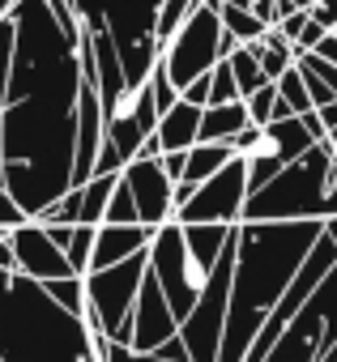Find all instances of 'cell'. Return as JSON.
Wrapping results in <instances>:
<instances>
[{
  "label": "cell",
  "mask_w": 337,
  "mask_h": 362,
  "mask_svg": "<svg viewBox=\"0 0 337 362\" xmlns=\"http://www.w3.org/2000/svg\"><path fill=\"white\" fill-rule=\"evenodd\" d=\"M210 90H214V81H210V73H205V77H197L193 86H184L180 98H184V103H197V107H210Z\"/></svg>",
  "instance_id": "38"
},
{
  "label": "cell",
  "mask_w": 337,
  "mask_h": 362,
  "mask_svg": "<svg viewBox=\"0 0 337 362\" xmlns=\"http://www.w3.org/2000/svg\"><path fill=\"white\" fill-rule=\"evenodd\" d=\"M248 124H252V115H248V103H244V98H235V103H214V107L201 111V141H222V145H231Z\"/></svg>",
  "instance_id": "18"
},
{
  "label": "cell",
  "mask_w": 337,
  "mask_h": 362,
  "mask_svg": "<svg viewBox=\"0 0 337 362\" xmlns=\"http://www.w3.org/2000/svg\"><path fill=\"white\" fill-rule=\"evenodd\" d=\"M252 52H256V60H261V69H265V77L269 81H278L282 73H290L295 69V60H299V47L278 30V26H269L256 43H248Z\"/></svg>",
  "instance_id": "19"
},
{
  "label": "cell",
  "mask_w": 337,
  "mask_h": 362,
  "mask_svg": "<svg viewBox=\"0 0 337 362\" xmlns=\"http://www.w3.org/2000/svg\"><path fill=\"white\" fill-rule=\"evenodd\" d=\"M94 239H98V226H86V222H77L73 226V243L64 247V256H69V264H73V273H90V260H94Z\"/></svg>",
  "instance_id": "28"
},
{
  "label": "cell",
  "mask_w": 337,
  "mask_h": 362,
  "mask_svg": "<svg viewBox=\"0 0 337 362\" xmlns=\"http://www.w3.org/2000/svg\"><path fill=\"white\" fill-rule=\"evenodd\" d=\"M316 115H320L324 132H333V128H337V103H324V107H316Z\"/></svg>",
  "instance_id": "45"
},
{
  "label": "cell",
  "mask_w": 337,
  "mask_h": 362,
  "mask_svg": "<svg viewBox=\"0 0 337 362\" xmlns=\"http://www.w3.org/2000/svg\"><path fill=\"white\" fill-rule=\"evenodd\" d=\"M227 64H231V73H235V81H239V94L248 98V94H256L269 77H265V69H261V60H256V52L248 47V43H239L231 56H227Z\"/></svg>",
  "instance_id": "25"
},
{
  "label": "cell",
  "mask_w": 337,
  "mask_h": 362,
  "mask_svg": "<svg viewBox=\"0 0 337 362\" xmlns=\"http://www.w3.org/2000/svg\"><path fill=\"white\" fill-rule=\"evenodd\" d=\"M13 9H18V0H0V22H5V18H9Z\"/></svg>",
  "instance_id": "46"
},
{
  "label": "cell",
  "mask_w": 337,
  "mask_h": 362,
  "mask_svg": "<svg viewBox=\"0 0 337 362\" xmlns=\"http://www.w3.org/2000/svg\"><path fill=\"white\" fill-rule=\"evenodd\" d=\"M324 235H329V239L337 243V218H329V222H324Z\"/></svg>",
  "instance_id": "47"
},
{
  "label": "cell",
  "mask_w": 337,
  "mask_h": 362,
  "mask_svg": "<svg viewBox=\"0 0 337 362\" xmlns=\"http://www.w3.org/2000/svg\"><path fill=\"white\" fill-rule=\"evenodd\" d=\"M252 188H248V162L235 153L214 179L197 184V192L188 197V205H180V222H210V226H239L244 222V205H248Z\"/></svg>",
  "instance_id": "10"
},
{
  "label": "cell",
  "mask_w": 337,
  "mask_h": 362,
  "mask_svg": "<svg viewBox=\"0 0 337 362\" xmlns=\"http://www.w3.org/2000/svg\"><path fill=\"white\" fill-rule=\"evenodd\" d=\"M158 115H162V111H158V98H154L149 81L137 86V90H128V94L107 111V132H103V149H98L94 175H98V170L120 175V170L141 153L145 136L158 132Z\"/></svg>",
  "instance_id": "8"
},
{
  "label": "cell",
  "mask_w": 337,
  "mask_h": 362,
  "mask_svg": "<svg viewBox=\"0 0 337 362\" xmlns=\"http://www.w3.org/2000/svg\"><path fill=\"white\" fill-rule=\"evenodd\" d=\"M278 94L290 103V111H295V115L316 111V107H312V94H307V81H303V73H299V64H295L290 73H282V77H278Z\"/></svg>",
  "instance_id": "30"
},
{
  "label": "cell",
  "mask_w": 337,
  "mask_h": 362,
  "mask_svg": "<svg viewBox=\"0 0 337 362\" xmlns=\"http://www.w3.org/2000/svg\"><path fill=\"white\" fill-rule=\"evenodd\" d=\"M154 354H158V358H166V362H193V358H188V345H184V337H171V341H162Z\"/></svg>",
  "instance_id": "40"
},
{
  "label": "cell",
  "mask_w": 337,
  "mask_h": 362,
  "mask_svg": "<svg viewBox=\"0 0 337 362\" xmlns=\"http://www.w3.org/2000/svg\"><path fill=\"white\" fill-rule=\"evenodd\" d=\"M201 5V0H162L158 5V18H154V39L162 43V52H166V43L176 39V30L193 18V9Z\"/></svg>",
  "instance_id": "24"
},
{
  "label": "cell",
  "mask_w": 337,
  "mask_h": 362,
  "mask_svg": "<svg viewBox=\"0 0 337 362\" xmlns=\"http://www.w3.org/2000/svg\"><path fill=\"white\" fill-rule=\"evenodd\" d=\"M13 43H18V26L13 18L0 22V115H5L9 103V77H13Z\"/></svg>",
  "instance_id": "29"
},
{
  "label": "cell",
  "mask_w": 337,
  "mask_h": 362,
  "mask_svg": "<svg viewBox=\"0 0 337 362\" xmlns=\"http://www.w3.org/2000/svg\"><path fill=\"white\" fill-rule=\"evenodd\" d=\"M329 145H333V153H337V128H333V132H329Z\"/></svg>",
  "instance_id": "50"
},
{
  "label": "cell",
  "mask_w": 337,
  "mask_h": 362,
  "mask_svg": "<svg viewBox=\"0 0 337 362\" xmlns=\"http://www.w3.org/2000/svg\"><path fill=\"white\" fill-rule=\"evenodd\" d=\"M244 103H248V115H252V124H261V128H265V124H273V119H286V115H295V111H290V103L278 94V81H265V86H261L256 94H248Z\"/></svg>",
  "instance_id": "22"
},
{
  "label": "cell",
  "mask_w": 337,
  "mask_h": 362,
  "mask_svg": "<svg viewBox=\"0 0 337 362\" xmlns=\"http://www.w3.org/2000/svg\"><path fill=\"white\" fill-rule=\"evenodd\" d=\"M218 13H222V26L235 43H256L269 26L252 13V9H239V5H227V0H218Z\"/></svg>",
  "instance_id": "23"
},
{
  "label": "cell",
  "mask_w": 337,
  "mask_h": 362,
  "mask_svg": "<svg viewBox=\"0 0 337 362\" xmlns=\"http://www.w3.org/2000/svg\"><path fill=\"white\" fill-rule=\"evenodd\" d=\"M0 269H5V273H18V256H13V243H9V239L0 243Z\"/></svg>",
  "instance_id": "44"
},
{
  "label": "cell",
  "mask_w": 337,
  "mask_h": 362,
  "mask_svg": "<svg viewBox=\"0 0 337 362\" xmlns=\"http://www.w3.org/2000/svg\"><path fill=\"white\" fill-rule=\"evenodd\" d=\"M324 35H329V30H324V26H320V22H316V18H312V22H307V26H303V35H299V39H295V47H299V52H316V47H320V39H324Z\"/></svg>",
  "instance_id": "39"
},
{
  "label": "cell",
  "mask_w": 337,
  "mask_h": 362,
  "mask_svg": "<svg viewBox=\"0 0 337 362\" xmlns=\"http://www.w3.org/2000/svg\"><path fill=\"white\" fill-rule=\"evenodd\" d=\"M201 5H205V0H201Z\"/></svg>",
  "instance_id": "51"
},
{
  "label": "cell",
  "mask_w": 337,
  "mask_h": 362,
  "mask_svg": "<svg viewBox=\"0 0 337 362\" xmlns=\"http://www.w3.org/2000/svg\"><path fill=\"white\" fill-rule=\"evenodd\" d=\"M73 5H77V18L86 30L107 26L115 47L124 52L154 35V18H158L162 0H73Z\"/></svg>",
  "instance_id": "11"
},
{
  "label": "cell",
  "mask_w": 337,
  "mask_h": 362,
  "mask_svg": "<svg viewBox=\"0 0 337 362\" xmlns=\"http://www.w3.org/2000/svg\"><path fill=\"white\" fill-rule=\"evenodd\" d=\"M201 111L197 103H176L171 111L158 115V141H162V153H176V149H193L201 141Z\"/></svg>",
  "instance_id": "16"
},
{
  "label": "cell",
  "mask_w": 337,
  "mask_h": 362,
  "mask_svg": "<svg viewBox=\"0 0 337 362\" xmlns=\"http://www.w3.org/2000/svg\"><path fill=\"white\" fill-rule=\"evenodd\" d=\"M231 273H235V243L210 273V286L201 290L197 307L180 324V337L193 362H218L222 354V332H227V311H231Z\"/></svg>",
  "instance_id": "9"
},
{
  "label": "cell",
  "mask_w": 337,
  "mask_h": 362,
  "mask_svg": "<svg viewBox=\"0 0 337 362\" xmlns=\"http://www.w3.org/2000/svg\"><path fill=\"white\" fill-rule=\"evenodd\" d=\"M337 218V153L316 141L303 158L286 162L278 179L248 197L244 222H329Z\"/></svg>",
  "instance_id": "3"
},
{
  "label": "cell",
  "mask_w": 337,
  "mask_h": 362,
  "mask_svg": "<svg viewBox=\"0 0 337 362\" xmlns=\"http://www.w3.org/2000/svg\"><path fill=\"white\" fill-rule=\"evenodd\" d=\"M333 345H337V264L324 273V281L312 290L299 315L282 328L265 362H324Z\"/></svg>",
  "instance_id": "6"
},
{
  "label": "cell",
  "mask_w": 337,
  "mask_h": 362,
  "mask_svg": "<svg viewBox=\"0 0 337 362\" xmlns=\"http://www.w3.org/2000/svg\"><path fill=\"white\" fill-rule=\"evenodd\" d=\"M320 136L303 124V115H286V119H273V124H265V145L282 158V162H295V158H303L312 145H316Z\"/></svg>",
  "instance_id": "17"
},
{
  "label": "cell",
  "mask_w": 337,
  "mask_h": 362,
  "mask_svg": "<svg viewBox=\"0 0 337 362\" xmlns=\"http://www.w3.org/2000/svg\"><path fill=\"white\" fill-rule=\"evenodd\" d=\"M307 22H312V9H295V13H286V18L278 22V30H282V35L295 43V39L303 35V26H307Z\"/></svg>",
  "instance_id": "37"
},
{
  "label": "cell",
  "mask_w": 337,
  "mask_h": 362,
  "mask_svg": "<svg viewBox=\"0 0 337 362\" xmlns=\"http://www.w3.org/2000/svg\"><path fill=\"white\" fill-rule=\"evenodd\" d=\"M0 362H98L86 315L64 311L43 281L0 269Z\"/></svg>",
  "instance_id": "2"
},
{
  "label": "cell",
  "mask_w": 337,
  "mask_h": 362,
  "mask_svg": "<svg viewBox=\"0 0 337 362\" xmlns=\"http://www.w3.org/2000/svg\"><path fill=\"white\" fill-rule=\"evenodd\" d=\"M162 170H166V175H171L176 184H180V179H184V170H188V149H176V153H162Z\"/></svg>",
  "instance_id": "41"
},
{
  "label": "cell",
  "mask_w": 337,
  "mask_h": 362,
  "mask_svg": "<svg viewBox=\"0 0 337 362\" xmlns=\"http://www.w3.org/2000/svg\"><path fill=\"white\" fill-rule=\"evenodd\" d=\"M145 273H149V252L86 273V324H90V332L128 345L132 307H137V294L145 286Z\"/></svg>",
  "instance_id": "4"
},
{
  "label": "cell",
  "mask_w": 337,
  "mask_h": 362,
  "mask_svg": "<svg viewBox=\"0 0 337 362\" xmlns=\"http://www.w3.org/2000/svg\"><path fill=\"white\" fill-rule=\"evenodd\" d=\"M244 162H248V188H252V192H261V188L269 184V179H278V170L286 166V162H282V158H278L265 141H261V149H252Z\"/></svg>",
  "instance_id": "27"
},
{
  "label": "cell",
  "mask_w": 337,
  "mask_h": 362,
  "mask_svg": "<svg viewBox=\"0 0 337 362\" xmlns=\"http://www.w3.org/2000/svg\"><path fill=\"white\" fill-rule=\"evenodd\" d=\"M149 273L158 277L166 303H171V311H176L180 324H184V315L197 307L201 290L210 286V273H205V269L197 264V256L188 252V239H184V222H180V218L154 230V243H149Z\"/></svg>",
  "instance_id": "7"
},
{
  "label": "cell",
  "mask_w": 337,
  "mask_h": 362,
  "mask_svg": "<svg viewBox=\"0 0 337 362\" xmlns=\"http://www.w3.org/2000/svg\"><path fill=\"white\" fill-rule=\"evenodd\" d=\"M115 184H120V175H111V170H98V175H90L81 184V222L86 226H103L107 222V201H111Z\"/></svg>",
  "instance_id": "21"
},
{
  "label": "cell",
  "mask_w": 337,
  "mask_h": 362,
  "mask_svg": "<svg viewBox=\"0 0 337 362\" xmlns=\"http://www.w3.org/2000/svg\"><path fill=\"white\" fill-rule=\"evenodd\" d=\"M124 184L137 201V214H141V226H166L176 222V179L162 170V158H132L124 170Z\"/></svg>",
  "instance_id": "12"
},
{
  "label": "cell",
  "mask_w": 337,
  "mask_h": 362,
  "mask_svg": "<svg viewBox=\"0 0 337 362\" xmlns=\"http://www.w3.org/2000/svg\"><path fill=\"white\" fill-rule=\"evenodd\" d=\"M149 243H154V226H111V222H103L98 226V239H94V260H90V269H107V264H120V260H128V256H141V252H149Z\"/></svg>",
  "instance_id": "15"
},
{
  "label": "cell",
  "mask_w": 337,
  "mask_h": 362,
  "mask_svg": "<svg viewBox=\"0 0 337 362\" xmlns=\"http://www.w3.org/2000/svg\"><path fill=\"white\" fill-rule=\"evenodd\" d=\"M9 243H13V256H18V273H26L35 281H52V277H69L73 273L64 247L52 243L43 222H26V226L9 230Z\"/></svg>",
  "instance_id": "14"
},
{
  "label": "cell",
  "mask_w": 337,
  "mask_h": 362,
  "mask_svg": "<svg viewBox=\"0 0 337 362\" xmlns=\"http://www.w3.org/2000/svg\"><path fill=\"white\" fill-rule=\"evenodd\" d=\"M235 47H239V43H235V39L227 35V26H222L218 0H205V5H197L193 18L176 30V39L166 43L162 64H166V73H171V81L180 86V94H184V86H193L197 77L214 73Z\"/></svg>",
  "instance_id": "5"
},
{
  "label": "cell",
  "mask_w": 337,
  "mask_h": 362,
  "mask_svg": "<svg viewBox=\"0 0 337 362\" xmlns=\"http://www.w3.org/2000/svg\"><path fill=\"white\" fill-rule=\"evenodd\" d=\"M39 222H64V226H77V222H81V188H69V192H64L43 218H39Z\"/></svg>",
  "instance_id": "33"
},
{
  "label": "cell",
  "mask_w": 337,
  "mask_h": 362,
  "mask_svg": "<svg viewBox=\"0 0 337 362\" xmlns=\"http://www.w3.org/2000/svg\"><path fill=\"white\" fill-rule=\"evenodd\" d=\"M290 5H295V9H312V5H316V0H290Z\"/></svg>",
  "instance_id": "49"
},
{
  "label": "cell",
  "mask_w": 337,
  "mask_h": 362,
  "mask_svg": "<svg viewBox=\"0 0 337 362\" xmlns=\"http://www.w3.org/2000/svg\"><path fill=\"white\" fill-rule=\"evenodd\" d=\"M0 162H5V119H0Z\"/></svg>",
  "instance_id": "48"
},
{
  "label": "cell",
  "mask_w": 337,
  "mask_h": 362,
  "mask_svg": "<svg viewBox=\"0 0 337 362\" xmlns=\"http://www.w3.org/2000/svg\"><path fill=\"white\" fill-rule=\"evenodd\" d=\"M210 81H214V90H210V107H214V103H235V98H244V94H239V81H235V73H231L227 60L210 73Z\"/></svg>",
  "instance_id": "35"
},
{
  "label": "cell",
  "mask_w": 337,
  "mask_h": 362,
  "mask_svg": "<svg viewBox=\"0 0 337 362\" xmlns=\"http://www.w3.org/2000/svg\"><path fill=\"white\" fill-rule=\"evenodd\" d=\"M149 90H154V98H158V111H171V107L180 103V86L171 81V73H166L162 60H158V69L149 73Z\"/></svg>",
  "instance_id": "34"
},
{
  "label": "cell",
  "mask_w": 337,
  "mask_h": 362,
  "mask_svg": "<svg viewBox=\"0 0 337 362\" xmlns=\"http://www.w3.org/2000/svg\"><path fill=\"white\" fill-rule=\"evenodd\" d=\"M316 56H324L329 64H337V35H333V30H329V35L320 39V47H316Z\"/></svg>",
  "instance_id": "43"
},
{
  "label": "cell",
  "mask_w": 337,
  "mask_h": 362,
  "mask_svg": "<svg viewBox=\"0 0 337 362\" xmlns=\"http://www.w3.org/2000/svg\"><path fill=\"white\" fill-rule=\"evenodd\" d=\"M43 290L73 315H86V277L81 273H69V277H52L43 281Z\"/></svg>",
  "instance_id": "26"
},
{
  "label": "cell",
  "mask_w": 337,
  "mask_h": 362,
  "mask_svg": "<svg viewBox=\"0 0 337 362\" xmlns=\"http://www.w3.org/2000/svg\"><path fill=\"white\" fill-rule=\"evenodd\" d=\"M180 337V315L171 311L162 286L154 273H145V286L137 294V307H132V328H128V345L141 349V354H154L162 341Z\"/></svg>",
  "instance_id": "13"
},
{
  "label": "cell",
  "mask_w": 337,
  "mask_h": 362,
  "mask_svg": "<svg viewBox=\"0 0 337 362\" xmlns=\"http://www.w3.org/2000/svg\"><path fill=\"white\" fill-rule=\"evenodd\" d=\"M312 18H316L324 30H333V26H337V0H316V5H312Z\"/></svg>",
  "instance_id": "42"
},
{
  "label": "cell",
  "mask_w": 337,
  "mask_h": 362,
  "mask_svg": "<svg viewBox=\"0 0 337 362\" xmlns=\"http://www.w3.org/2000/svg\"><path fill=\"white\" fill-rule=\"evenodd\" d=\"M94 345H98V362H166V358H158V354H141V349L120 345V341L98 337V332H94Z\"/></svg>",
  "instance_id": "32"
},
{
  "label": "cell",
  "mask_w": 337,
  "mask_h": 362,
  "mask_svg": "<svg viewBox=\"0 0 337 362\" xmlns=\"http://www.w3.org/2000/svg\"><path fill=\"white\" fill-rule=\"evenodd\" d=\"M30 218H26V209L13 201V192L0 184V230H18V226H26Z\"/></svg>",
  "instance_id": "36"
},
{
  "label": "cell",
  "mask_w": 337,
  "mask_h": 362,
  "mask_svg": "<svg viewBox=\"0 0 337 362\" xmlns=\"http://www.w3.org/2000/svg\"><path fill=\"white\" fill-rule=\"evenodd\" d=\"M231 158H235L231 145H222V141H197V145L188 149V170H184L180 184H193V188L205 184V179H214Z\"/></svg>",
  "instance_id": "20"
},
{
  "label": "cell",
  "mask_w": 337,
  "mask_h": 362,
  "mask_svg": "<svg viewBox=\"0 0 337 362\" xmlns=\"http://www.w3.org/2000/svg\"><path fill=\"white\" fill-rule=\"evenodd\" d=\"M107 222H111V226H137V222H141L137 201H132V192H128V184H124V175H120V184H115V192H111V201H107Z\"/></svg>",
  "instance_id": "31"
},
{
  "label": "cell",
  "mask_w": 337,
  "mask_h": 362,
  "mask_svg": "<svg viewBox=\"0 0 337 362\" xmlns=\"http://www.w3.org/2000/svg\"><path fill=\"white\" fill-rule=\"evenodd\" d=\"M324 235V222H239L235 226V273L231 311L218 362H244L265 320L282 303L286 286L303 269L307 252Z\"/></svg>",
  "instance_id": "1"
}]
</instances>
